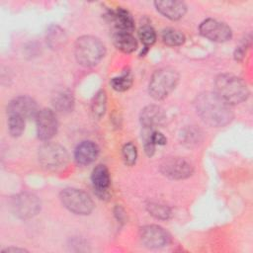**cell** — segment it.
<instances>
[{
	"instance_id": "44dd1931",
	"label": "cell",
	"mask_w": 253,
	"mask_h": 253,
	"mask_svg": "<svg viewBox=\"0 0 253 253\" xmlns=\"http://www.w3.org/2000/svg\"><path fill=\"white\" fill-rule=\"evenodd\" d=\"M133 82L132 74L129 70H125L121 75L113 77L110 81L112 88L118 92H124L130 88Z\"/></svg>"
},
{
	"instance_id": "e0dca14e",
	"label": "cell",
	"mask_w": 253,
	"mask_h": 253,
	"mask_svg": "<svg viewBox=\"0 0 253 253\" xmlns=\"http://www.w3.org/2000/svg\"><path fill=\"white\" fill-rule=\"evenodd\" d=\"M99 155L98 145L90 140L82 141L74 151V158L80 165H88L96 160Z\"/></svg>"
},
{
	"instance_id": "30bf717a",
	"label": "cell",
	"mask_w": 253,
	"mask_h": 253,
	"mask_svg": "<svg viewBox=\"0 0 253 253\" xmlns=\"http://www.w3.org/2000/svg\"><path fill=\"white\" fill-rule=\"evenodd\" d=\"M139 237L142 244L148 248H161L170 241L169 233L161 226L150 224L140 228Z\"/></svg>"
},
{
	"instance_id": "d4e9b609",
	"label": "cell",
	"mask_w": 253,
	"mask_h": 253,
	"mask_svg": "<svg viewBox=\"0 0 253 253\" xmlns=\"http://www.w3.org/2000/svg\"><path fill=\"white\" fill-rule=\"evenodd\" d=\"M138 37L141 42L143 43L144 47H149L152 45L156 41V33L154 29L150 26L144 25L139 28L138 30Z\"/></svg>"
},
{
	"instance_id": "52a82bcc",
	"label": "cell",
	"mask_w": 253,
	"mask_h": 253,
	"mask_svg": "<svg viewBox=\"0 0 253 253\" xmlns=\"http://www.w3.org/2000/svg\"><path fill=\"white\" fill-rule=\"evenodd\" d=\"M11 210L17 217L28 219L38 214L41 211V201L32 193H20L12 198Z\"/></svg>"
},
{
	"instance_id": "603a6c76",
	"label": "cell",
	"mask_w": 253,
	"mask_h": 253,
	"mask_svg": "<svg viewBox=\"0 0 253 253\" xmlns=\"http://www.w3.org/2000/svg\"><path fill=\"white\" fill-rule=\"evenodd\" d=\"M8 129L12 136H20L25 129V119L15 114H8Z\"/></svg>"
},
{
	"instance_id": "83f0119b",
	"label": "cell",
	"mask_w": 253,
	"mask_h": 253,
	"mask_svg": "<svg viewBox=\"0 0 253 253\" xmlns=\"http://www.w3.org/2000/svg\"><path fill=\"white\" fill-rule=\"evenodd\" d=\"M151 139H152V141L155 145H157V144L158 145H164L167 142L166 137L160 131L155 130V129L152 130V132H151Z\"/></svg>"
},
{
	"instance_id": "4fadbf2b",
	"label": "cell",
	"mask_w": 253,
	"mask_h": 253,
	"mask_svg": "<svg viewBox=\"0 0 253 253\" xmlns=\"http://www.w3.org/2000/svg\"><path fill=\"white\" fill-rule=\"evenodd\" d=\"M92 184L97 197L101 200H107L110 198V185L111 178L108 168L104 164L97 165L91 175Z\"/></svg>"
},
{
	"instance_id": "5b68a950",
	"label": "cell",
	"mask_w": 253,
	"mask_h": 253,
	"mask_svg": "<svg viewBox=\"0 0 253 253\" xmlns=\"http://www.w3.org/2000/svg\"><path fill=\"white\" fill-rule=\"evenodd\" d=\"M60 201L62 205L75 214L86 215L94 209V203L90 196L82 190L74 188H66L60 193Z\"/></svg>"
},
{
	"instance_id": "f546056e",
	"label": "cell",
	"mask_w": 253,
	"mask_h": 253,
	"mask_svg": "<svg viewBox=\"0 0 253 253\" xmlns=\"http://www.w3.org/2000/svg\"><path fill=\"white\" fill-rule=\"evenodd\" d=\"M11 251H13V252H25L26 250H25V249H19V248H13V247H10V248L5 249L3 252H11Z\"/></svg>"
},
{
	"instance_id": "7402d4cb",
	"label": "cell",
	"mask_w": 253,
	"mask_h": 253,
	"mask_svg": "<svg viewBox=\"0 0 253 253\" xmlns=\"http://www.w3.org/2000/svg\"><path fill=\"white\" fill-rule=\"evenodd\" d=\"M162 41L168 46H180L185 42V36L176 29L167 28L162 32Z\"/></svg>"
},
{
	"instance_id": "ffe728a7",
	"label": "cell",
	"mask_w": 253,
	"mask_h": 253,
	"mask_svg": "<svg viewBox=\"0 0 253 253\" xmlns=\"http://www.w3.org/2000/svg\"><path fill=\"white\" fill-rule=\"evenodd\" d=\"M107 107V96L104 90H100L94 96L91 103V113L95 119H101Z\"/></svg>"
},
{
	"instance_id": "9a60e30c",
	"label": "cell",
	"mask_w": 253,
	"mask_h": 253,
	"mask_svg": "<svg viewBox=\"0 0 253 253\" xmlns=\"http://www.w3.org/2000/svg\"><path fill=\"white\" fill-rule=\"evenodd\" d=\"M108 18L113 23L116 33H129L131 34L134 30V21L130 13L124 9L118 8L116 10H112L108 13Z\"/></svg>"
},
{
	"instance_id": "ac0fdd59",
	"label": "cell",
	"mask_w": 253,
	"mask_h": 253,
	"mask_svg": "<svg viewBox=\"0 0 253 253\" xmlns=\"http://www.w3.org/2000/svg\"><path fill=\"white\" fill-rule=\"evenodd\" d=\"M115 46L125 53H130L137 47V42L134 37L129 33L117 32L114 35Z\"/></svg>"
},
{
	"instance_id": "cb8c5ba5",
	"label": "cell",
	"mask_w": 253,
	"mask_h": 253,
	"mask_svg": "<svg viewBox=\"0 0 253 253\" xmlns=\"http://www.w3.org/2000/svg\"><path fill=\"white\" fill-rule=\"evenodd\" d=\"M147 211L152 216H154L157 219H161V220L170 218V216L172 214L171 210L167 206L155 204V203L149 204L147 206Z\"/></svg>"
},
{
	"instance_id": "484cf974",
	"label": "cell",
	"mask_w": 253,
	"mask_h": 253,
	"mask_svg": "<svg viewBox=\"0 0 253 253\" xmlns=\"http://www.w3.org/2000/svg\"><path fill=\"white\" fill-rule=\"evenodd\" d=\"M46 39L51 47H58L63 43V41L65 40V35L60 28L52 26L47 32Z\"/></svg>"
},
{
	"instance_id": "8992f818",
	"label": "cell",
	"mask_w": 253,
	"mask_h": 253,
	"mask_svg": "<svg viewBox=\"0 0 253 253\" xmlns=\"http://www.w3.org/2000/svg\"><path fill=\"white\" fill-rule=\"evenodd\" d=\"M68 161L66 149L57 143H45L39 149V162L48 170L63 167Z\"/></svg>"
},
{
	"instance_id": "5bb4252c",
	"label": "cell",
	"mask_w": 253,
	"mask_h": 253,
	"mask_svg": "<svg viewBox=\"0 0 253 253\" xmlns=\"http://www.w3.org/2000/svg\"><path fill=\"white\" fill-rule=\"evenodd\" d=\"M139 121L143 127L155 129L165 124L166 114L161 107L157 105H149L141 110Z\"/></svg>"
},
{
	"instance_id": "2e32d148",
	"label": "cell",
	"mask_w": 253,
	"mask_h": 253,
	"mask_svg": "<svg viewBox=\"0 0 253 253\" xmlns=\"http://www.w3.org/2000/svg\"><path fill=\"white\" fill-rule=\"evenodd\" d=\"M156 10L167 19L176 21L184 17L187 12V6L182 1L164 0L154 2Z\"/></svg>"
},
{
	"instance_id": "3957f363",
	"label": "cell",
	"mask_w": 253,
	"mask_h": 253,
	"mask_svg": "<svg viewBox=\"0 0 253 253\" xmlns=\"http://www.w3.org/2000/svg\"><path fill=\"white\" fill-rule=\"evenodd\" d=\"M74 52L76 60L80 65L90 67L100 62L105 55L106 48L98 38L83 36L77 39Z\"/></svg>"
},
{
	"instance_id": "d6986e66",
	"label": "cell",
	"mask_w": 253,
	"mask_h": 253,
	"mask_svg": "<svg viewBox=\"0 0 253 253\" xmlns=\"http://www.w3.org/2000/svg\"><path fill=\"white\" fill-rule=\"evenodd\" d=\"M52 105L55 110L60 113H68L72 111L74 106V99L72 94L67 90L57 92L52 99Z\"/></svg>"
},
{
	"instance_id": "4316f807",
	"label": "cell",
	"mask_w": 253,
	"mask_h": 253,
	"mask_svg": "<svg viewBox=\"0 0 253 253\" xmlns=\"http://www.w3.org/2000/svg\"><path fill=\"white\" fill-rule=\"evenodd\" d=\"M123 158L127 166H132L137 159V149L132 142H127L123 147Z\"/></svg>"
},
{
	"instance_id": "6da1fadb",
	"label": "cell",
	"mask_w": 253,
	"mask_h": 253,
	"mask_svg": "<svg viewBox=\"0 0 253 253\" xmlns=\"http://www.w3.org/2000/svg\"><path fill=\"white\" fill-rule=\"evenodd\" d=\"M195 107L202 121L211 126H224L233 119L231 106L214 92L199 94L195 101Z\"/></svg>"
},
{
	"instance_id": "7a4b0ae2",
	"label": "cell",
	"mask_w": 253,
	"mask_h": 253,
	"mask_svg": "<svg viewBox=\"0 0 253 253\" xmlns=\"http://www.w3.org/2000/svg\"><path fill=\"white\" fill-rule=\"evenodd\" d=\"M214 93L228 105H236L245 101L249 96L246 84L231 74H220L214 81Z\"/></svg>"
},
{
	"instance_id": "ba28073f",
	"label": "cell",
	"mask_w": 253,
	"mask_h": 253,
	"mask_svg": "<svg viewBox=\"0 0 253 253\" xmlns=\"http://www.w3.org/2000/svg\"><path fill=\"white\" fill-rule=\"evenodd\" d=\"M199 31L203 37L215 42H225L232 37L231 29L226 24L214 19L203 21L199 27Z\"/></svg>"
},
{
	"instance_id": "f1b7e54d",
	"label": "cell",
	"mask_w": 253,
	"mask_h": 253,
	"mask_svg": "<svg viewBox=\"0 0 253 253\" xmlns=\"http://www.w3.org/2000/svg\"><path fill=\"white\" fill-rule=\"evenodd\" d=\"M244 46H239L235 49V52H234V58L238 61L242 60L244 55H245V49L243 48Z\"/></svg>"
},
{
	"instance_id": "7c38bea8",
	"label": "cell",
	"mask_w": 253,
	"mask_h": 253,
	"mask_svg": "<svg viewBox=\"0 0 253 253\" xmlns=\"http://www.w3.org/2000/svg\"><path fill=\"white\" fill-rule=\"evenodd\" d=\"M39 111L37 102L29 96H18L11 100L7 106L8 114L18 115L25 120L36 118Z\"/></svg>"
},
{
	"instance_id": "9c48e42d",
	"label": "cell",
	"mask_w": 253,
	"mask_h": 253,
	"mask_svg": "<svg viewBox=\"0 0 253 253\" xmlns=\"http://www.w3.org/2000/svg\"><path fill=\"white\" fill-rule=\"evenodd\" d=\"M161 173L173 180H182L190 177L194 171L192 164L181 157H170L160 165Z\"/></svg>"
},
{
	"instance_id": "277c9868",
	"label": "cell",
	"mask_w": 253,
	"mask_h": 253,
	"mask_svg": "<svg viewBox=\"0 0 253 253\" xmlns=\"http://www.w3.org/2000/svg\"><path fill=\"white\" fill-rule=\"evenodd\" d=\"M179 81V74L173 68L165 67L156 70L149 81L148 92L155 100L166 98L176 87Z\"/></svg>"
},
{
	"instance_id": "8fae6325",
	"label": "cell",
	"mask_w": 253,
	"mask_h": 253,
	"mask_svg": "<svg viewBox=\"0 0 253 253\" xmlns=\"http://www.w3.org/2000/svg\"><path fill=\"white\" fill-rule=\"evenodd\" d=\"M37 133L42 140H48L57 131V120L54 113L49 109H42L36 116Z\"/></svg>"
}]
</instances>
